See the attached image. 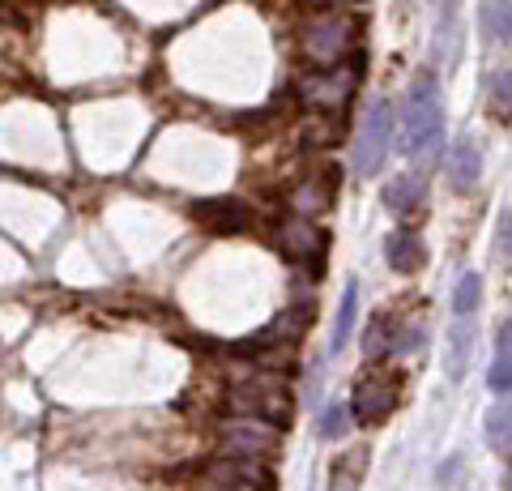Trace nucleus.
I'll use <instances>...</instances> for the list:
<instances>
[{"instance_id": "25", "label": "nucleus", "mask_w": 512, "mask_h": 491, "mask_svg": "<svg viewBox=\"0 0 512 491\" xmlns=\"http://www.w3.org/2000/svg\"><path fill=\"white\" fill-rule=\"evenodd\" d=\"M320 5H325V9H333V5H346V0H320Z\"/></svg>"}, {"instance_id": "21", "label": "nucleus", "mask_w": 512, "mask_h": 491, "mask_svg": "<svg viewBox=\"0 0 512 491\" xmlns=\"http://www.w3.org/2000/svg\"><path fill=\"white\" fill-rule=\"evenodd\" d=\"M487 440L495 445V453H500V457L508 453V406H504V398L487 410Z\"/></svg>"}, {"instance_id": "10", "label": "nucleus", "mask_w": 512, "mask_h": 491, "mask_svg": "<svg viewBox=\"0 0 512 491\" xmlns=\"http://www.w3.org/2000/svg\"><path fill=\"white\" fill-rule=\"evenodd\" d=\"M350 86H355V73L333 69V73H308L299 82V94L316 107V112H338V107L350 99Z\"/></svg>"}, {"instance_id": "12", "label": "nucleus", "mask_w": 512, "mask_h": 491, "mask_svg": "<svg viewBox=\"0 0 512 491\" xmlns=\"http://www.w3.org/2000/svg\"><path fill=\"white\" fill-rule=\"evenodd\" d=\"M393 351H402V321H397L393 312H376L372 321H367V329H363V355L367 359H384Z\"/></svg>"}, {"instance_id": "8", "label": "nucleus", "mask_w": 512, "mask_h": 491, "mask_svg": "<svg viewBox=\"0 0 512 491\" xmlns=\"http://www.w3.org/2000/svg\"><path fill=\"white\" fill-rule=\"evenodd\" d=\"M325 248H329V231L316 223V218H303V214H291V223H282V252L291 261H299L303 269H320L325 261Z\"/></svg>"}, {"instance_id": "6", "label": "nucleus", "mask_w": 512, "mask_h": 491, "mask_svg": "<svg viewBox=\"0 0 512 491\" xmlns=\"http://www.w3.org/2000/svg\"><path fill=\"white\" fill-rule=\"evenodd\" d=\"M205 474H210V487L227 491H278V474L256 457H218Z\"/></svg>"}, {"instance_id": "5", "label": "nucleus", "mask_w": 512, "mask_h": 491, "mask_svg": "<svg viewBox=\"0 0 512 491\" xmlns=\"http://www.w3.org/2000/svg\"><path fill=\"white\" fill-rule=\"evenodd\" d=\"M402 380H397V372H384V368H372L367 376L355 380V398H350V415H355L359 423H384L393 415L397 398H402Z\"/></svg>"}, {"instance_id": "4", "label": "nucleus", "mask_w": 512, "mask_h": 491, "mask_svg": "<svg viewBox=\"0 0 512 491\" xmlns=\"http://www.w3.org/2000/svg\"><path fill=\"white\" fill-rule=\"evenodd\" d=\"M393 146V107L376 99V103H367V112L359 120V141H355V176H376L380 163H384V154H389Z\"/></svg>"}, {"instance_id": "18", "label": "nucleus", "mask_w": 512, "mask_h": 491, "mask_svg": "<svg viewBox=\"0 0 512 491\" xmlns=\"http://www.w3.org/2000/svg\"><path fill=\"white\" fill-rule=\"evenodd\" d=\"M355 312H359V282H346L342 291V304H338V321H333V338H329V355H338L350 329H355Z\"/></svg>"}, {"instance_id": "14", "label": "nucleus", "mask_w": 512, "mask_h": 491, "mask_svg": "<svg viewBox=\"0 0 512 491\" xmlns=\"http://www.w3.org/2000/svg\"><path fill=\"white\" fill-rule=\"evenodd\" d=\"M423 197H427L423 176H397L389 188H384V205H389L397 218H414V214H419Z\"/></svg>"}, {"instance_id": "7", "label": "nucleus", "mask_w": 512, "mask_h": 491, "mask_svg": "<svg viewBox=\"0 0 512 491\" xmlns=\"http://www.w3.org/2000/svg\"><path fill=\"white\" fill-rule=\"evenodd\" d=\"M222 453L227 457H265L282 445V427L261 423V419H231L222 427Z\"/></svg>"}, {"instance_id": "1", "label": "nucleus", "mask_w": 512, "mask_h": 491, "mask_svg": "<svg viewBox=\"0 0 512 491\" xmlns=\"http://www.w3.org/2000/svg\"><path fill=\"white\" fill-rule=\"evenodd\" d=\"M444 146V107H440V86L436 77L423 73L419 82L406 90L402 99V116H397V150L406 158H431Z\"/></svg>"}, {"instance_id": "3", "label": "nucleus", "mask_w": 512, "mask_h": 491, "mask_svg": "<svg viewBox=\"0 0 512 491\" xmlns=\"http://www.w3.org/2000/svg\"><path fill=\"white\" fill-rule=\"evenodd\" d=\"M227 410L235 419H261L286 427L295 419V393L286 376H256V380H239L227 393Z\"/></svg>"}, {"instance_id": "20", "label": "nucleus", "mask_w": 512, "mask_h": 491, "mask_svg": "<svg viewBox=\"0 0 512 491\" xmlns=\"http://www.w3.org/2000/svg\"><path fill=\"white\" fill-rule=\"evenodd\" d=\"M478 304H483V278L478 274H461L453 287V312L457 316H474Z\"/></svg>"}, {"instance_id": "22", "label": "nucleus", "mask_w": 512, "mask_h": 491, "mask_svg": "<svg viewBox=\"0 0 512 491\" xmlns=\"http://www.w3.org/2000/svg\"><path fill=\"white\" fill-rule=\"evenodd\" d=\"M346 427H350V410L338 406V402H333L325 415H320V436H325V440H342Z\"/></svg>"}, {"instance_id": "19", "label": "nucleus", "mask_w": 512, "mask_h": 491, "mask_svg": "<svg viewBox=\"0 0 512 491\" xmlns=\"http://www.w3.org/2000/svg\"><path fill=\"white\" fill-rule=\"evenodd\" d=\"M483 35L495 47L508 43V35H512V26H508V0H487V5H483Z\"/></svg>"}, {"instance_id": "26", "label": "nucleus", "mask_w": 512, "mask_h": 491, "mask_svg": "<svg viewBox=\"0 0 512 491\" xmlns=\"http://www.w3.org/2000/svg\"><path fill=\"white\" fill-rule=\"evenodd\" d=\"M210 491H227V487H210Z\"/></svg>"}, {"instance_id": "13", "label": "nucleus", "mask_w": 512, "mask_h": 491, "mask_svg": "<svg viewBox=\"0 0 512 491\" xmlns=\"http://www.w3.org/2000/svg\"><path fill=\"white\" fill-rule=\"evenodd\" d=\"M478 176H483V150H478L474 137H461L448 154V184L461 193V188H474Z\"/></svg>"}, {"instance_id": "9", "label": "nucleus", "mask_w": 512, "mask_h": 491, "mask_svg": "<svg viewBox=\"0 0 512 491\" xmlns=\"http://www.w3.org/2000/svg\"><path fill=\"white\" fill-rule=\"evenodd\" d=\"M192 218H197L205 231H214V235H239V231H248V227H252L248 205H244V201H235V197L197 201V205H192Z\"/></svg>"}, {"instance_id": "17", "label": "nucleus", "mask_w": 512, "mask_h": 491, "mask_svg": "<svg viewBox=\"0 0 512 491\" xmlns=\"http://www.w3.org/2000/svg\"><path fill=\"white\" fill-rule=\"evenodd\" d=\"M508 342H512V325L504 321L500 325V342H495V359L487 368V389L495 393V398H504L508 385H512V355H508Z\"/></svg>"}, {"instance_id": "11", "label": "nucleus", "mask_w": 512, "mask_h": 491, "mask_svg": "<svg viewBox=\"0 0 512 491\" xmlns=\"http://www.w3.org/2000/svg\"><path fill=\"white\" fill-rule=\"evenodd\" d=\"M384 261H389L393 274H419V269L427 265V248L410 227H402L384 240Z\"/></svg>"}, {"instance_id": "15", "label": "nucleus", "mask_w": 512, "mask_h": 491, "mask_svg": "<svg viewBox=\"0 0 512 491\" xmlns=\"http://www.w3.org/2000/svg\"><path fill=\"white\" fill-rule=\"evenodd\" d=\"M367 474V449H346L329 466V491H359Z\"/></svg>"}, {"instance_id": "16", "label": "nucleus", "mask_w": 512, "mask_h": 491, "mask_svg": "<svg viewBox=\"0 0 512 491\" xmlns=\"http://www.w3.org/2000/svg\"><path fill=\"white\" fill-rule=\"evenodd\" d=\"M470 346H474V316H457V325H453V338H448V376L461 380V372H466V363H470Z\"/></svg>"}, {"instance_id": "2", "label": "nucleus", "mask_w": 512, "mask_h": 491, "mask_svg": "<svg viewBox=\"0 0 512 491\" xmlns=\"http://www.w3.org/2000/svg\"><path fill=\"white\" fill-rule=\"evenodd\" d=\"M359 43V22L338 9H316L299 22V52L320 69H333L355 52Z\"/></svg>"}, {"instance_id": "23", "label": "nucleus", "mask_w": 512, "mask_h": 491, "mask_svg": "<svg viewBox=\"0 0 512 491\" xmlns=\"http://www.w3.org/2000/svg\"><path fill=\"white\" fill-rule=\"evenodd\" d=\"M491 107H495V116L508 120V73L500 69L491 77Z\"/></svg>"}, {"instance_id": "24", "label": "nucleus", "mask_w": 512, "mask_h": 491, "mask_svg": "<svg viewBox=\"0 0 512 491\" xmlns=\"http://www.w3.org/2000/svg\"><path fill=\"white\" fill-rule=\"evenodd\" d=\"M508 248H512V218H508V210H500V235H495V252H500V261H508Z\"/></svg>"}]
</instances>
